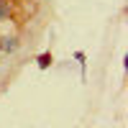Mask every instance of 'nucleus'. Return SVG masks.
Listing matches in <instances>:
<instances>
[{"label":"nucleus","mask_w":128,"mask_h":128,"mask_svg":"<svg viewBox=\"0 0 128 128\" xmlns=\"http://www.w3.org/2000/svg\"><path fill=\"white\" fill-rule=\"evenodd\" d=\"M8 13H10V3L8 0H0V20H5Z\"/></svg>","instance_id":"obj_2"},{"label":"nucleus","mask_w":128,"mask_h":128,"mask_svg":"<svg viewBox=\"0 0 128 128\" xmlns=\"http://www.w3.org/2000/svg\"><path fill=\"white\" fill-rule=\"evenodd\" d=\"M0 49L3 51H16L18 49V38L16 36H3L0 38Z\"/></svg>","instance_id":"obj_1"},{"label":"nucleus","mask_w":128,"mask_h":128,"mask_svg":"<svg viewBox=\"0 0 128 128\" xmlns=\"http://www.w3.org/2000/svg\"><path fill=\"white\" fill-rule=\"evenodd\" d=\"M46 67H51V54H41L38 56V69H46Z\"/></svg>","instance_id":"obj_3"}]
</instances>
